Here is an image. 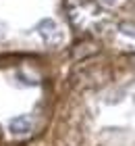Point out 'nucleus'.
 <instances>
[{
    "mask_svg": "<svg viewBox=\"0 0 135 146\" xmlns=\"http://www.w3.org/2000/svg\"><path fill=\"white\" fill-rule=\"evenodd\" d=\"M38 34L40 38L44 40L46 44H54L60 40V31H58V25L52 21V19H42L38 25Z\"/></svg>",
    "mask_w": 135,
    "mask_h": 146,
    "instance_id": "obj_1",
    "label": "nucleus"
},
{
    "mask_svg": "<svg viewBox=\"0 0 135 146\" xmlns=\"http://www.w3.org/2000/svg\"><path fill=\"white\" fill-rule=\"evenodd\" d=\"M9 129H11L13 136H27L33 129V121H31V117H27V115L15 117V119H11Z\"/></svg>",
    "mask_w": 135,
    "mask_h": 146,
    "instance_id": "obj_2",
    "label": "nucleus"
},
{
    "mask_svg": "<svg viewBox=\"0 0 135 146\" xmlns=\"http://www.w3.org/2000/svg\"><path fill=\"white\" fill-rule=\"evenodd\" d=\"M102 2H104V4H117L119 0H102Z\"/></svg>",
    "mask_w": 135,
    "mask_h": 146,
    "instance_id": "obj_3",
    "label": "nucleus"
},
{
    "mask_svg": "<svg viewBox=\"0 0 135 146\" xmlns=\"http://www.w3.org/2000/svg\"><path fill=\"white\" fill-rule=\"evenodd\" d=\"M2 36H4V23L0 21V38H2Z\"/></svg>",
    "mask_w": 135,
    "mask_h": 146,
    "instance_id": "obj_4",
    "label": "nucleus"
}]
</instances>
